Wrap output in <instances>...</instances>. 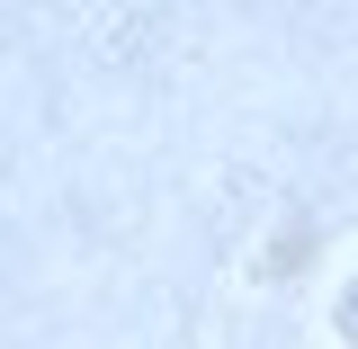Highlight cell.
<instances>
[{"mask_svg": "<svg viewBox=\"0 0 358 349\" xmlns=\"http://www.w3.org/2000/svg\"><path fill=\"white\" fill-rule=\"evenodd\" d=\"M341 322H350V332H358V287H350V305H341Z\"/></svg>", "mask_w": 358, "mask_h": 349, "instance_id": "1", "label": "cell"}]
</instances>
